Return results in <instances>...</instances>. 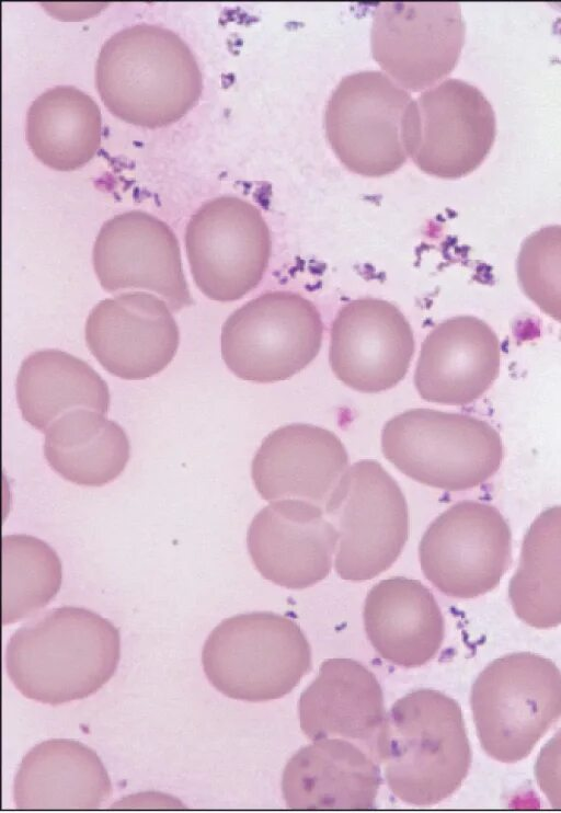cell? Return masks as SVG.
Masks as SVG:
<instances>
[{
	"instance_id": "cell-1",
	"label": "cell",
	"mask_w": 561,
	"mask_h": 813,
	"mask_svg": "<svg viewBox=\"0 0 561 813\" xmlns=\"http://www.w3.org/2000/svg\"><path fill=\"white\" fill-rule=\"evenodd\" d=\"M119 657V631L110 620L62 606L18 629L4 663L23 696L56 706L96 692L114 675Z\"/></svg>"
},
{
	"instance_id": "cell-7",
	"label": "cell",
	"mask_w": 561,
	"mask_h": 813,
	"mask_svg": "<svg viewBox=\"0 0 561 813\" xmlns=\"http://www.w3.org/2000/svg\"><path fill=\"white\" fill-rule=\"evenodd\" d=\"M324 513L339 533L334 568L346 581H367L387 571L409 538L405 496L376 460H359L347 468Z\"/></svg>"
},
{
	"instance_id": "cell-14",
	"label": "cell",
	"mask_w": 561,
	"mask_h": 813,
	"mask_svg": "<svg viewBox=\"0 0 561 813\" xmlns=\"http://www.w3.org/2000/svg\"><path fill=\"white\" fill-rule=\"evenodd\" d=\"M92 261L108 293L152 290L172 311L193 305L178 238L164 221L148 213L129 210L106 220L95 239Z\"/></svg>"
},
{
	"instance_id": "cell-24",
	"label": "cell",
	"mask_w": 561,
	"mask_h": 813,
	"mask_svg": "<svg viewBox=\"0 0 561 813\" xmlns=\"http://www.w3.org/2000/svg\"><path fill=\"white\" fill-rule=\"evenodd\" d=\"M16 399L22 417L41 432L69 411L90 409L106 414L110 409L108 387L101 376L59 350L37 351L22 362Z\"/></svg>"
},
{
	"instance_id": "cell-17",
	"label": "cell",
	"mask_w": 561,
	"mask_h": 813,
	"mask_svg": "<svg viewBox=\"0 0 561 813\" xmlns=\"http://www.w3.org/2000/svg\"><path fill=\"white\" fill-rule=\"evenodd\" d=\"M339 533L320 505L298 499L271 502L252 519L248 551L259 573L276 585L304 589L324 580Z\"/></svg>"
},
{
	"instance_id": "cell-22",
	"label": "cell",
	"mask_w": 561,
	"mask_h": 813,
	"mask_svg": "<svg viewBox=\"0 0 561 813\" xmlns=\"http://www.w3.org/2000/svg\"><path fill=\"white\" fill-rule=\"evenodd\" d=\"M110 776L87 745L47 740L22 759L13 785L20 810H96L112 795Z\"/></svg>"
},
{
	"instance_id": "cell-23",
	"label": "cell",
	"mask_w": 561,
	"mask_h": 813,
	"mask_svg": "<svg viewBox=\"0 0 561 813\" xmlns=\"http://www.w3.org/2000/svg\"><path fill=\"white\" fill-rule=\"evenodd\" d=\"M300 728L313 740L343 736L369 741L385 718L376 676L351 659L325 660L298 701Z\"/></svg>"
},
{
	"instance_id": "cell-2",
	"label": "cell",
	"mask_w": 561,
	"mask_h": 813,
	"mask_svg": "<svg viewBox=\"0 0 561 813\" xmlns=\"http://www.w3.org/2000/svg\"><path fill=\"white\" fill-rule=\"evenodd\" d=\"M376 753L392 793L408 804H436L468 775L471 748L458 702L422 688L397 700L385 714Z\"/></svg>"
},
{
	"instance_id": "cell-11",
	"label": "cell",
	"mask_w": 561,
	"mask_h": 813,
	"mask_svg": "<svg viewBox=\"0 0 561 813\" xmlns=\"http://www.w3.org/2000/svg\"><path fill=\"white\" fill-rule=\"evenodd\" d=\"M422 572L440 593L471 599L494 589L512 561V531L491 504L461 501L438 515L424 533Z\"/></svg>"
},
{
	"instance_id": "cell-30",
	"label": "cell",
	"mask_w": 561,
	"mask_h": 813,
	"mask_svg": "<svg viewBox=\"0 0 561 813\" xmlns=\"http://www.w3.org/2000/svg\"><path fill=\"white\" fill-rule=\"evenodd\" d=\"M535 778L550 806L561 810V729L539 752Z\"/></svg>"
},
{
	"instance_id": "cell-12",
	"label": "cell",
	"mask_w": 561,
	"mask_h": 813,
	"mask_svg": "<svg viewBox=\"0 0 561 813\" xmlns=\"http://www.w3.org/2000/svg\"><path fill=\"white\" fill-rule=\"evenodd\" d=\"M496 118L485 95L473 84L448 78L414 100L409 125V156L423 172L459 179L488 157Z\"/></svg>"
},
{
	"instance_id": "cell-8",
	"label": "cell",
	"mask_w": 561,
	"mask_h": 813,
	"mask_svg": "<svg viewBox=\"0 0 561 813\" xmlns=\"http://www.w3.org/2000/svg\"><path fill=\"white\" fill-rule=\"evenodd\" d=\"M323 322L301 295L273 290L234 310L221 328V356L240 379L272 383L287 380L318 355Z\"/></svg>"
},
{
	"instance_id": "cell-26",
	"label": "cell",
	"mask_w": 561,
	"mask_h": 813,
	"mask_svg": "<svg viewBox=\"0 0 561 813\" xmlns=\"http://www.w3.org/2000/svg\"><path fill=\"white\" fill-rule=\"evenodd\" d=\"M101 111L92 96L72 85L39 94L26 116L33 153L50 168L68 171L87 163L101 144Z\"/></svg>"
},
{
	"instance_id": "cell-18",
	"label": "cell",
	"mask_w": 561,
	"mask_h": 813,
	"mask_svg": "<svg viewBox=\"0 0 561 813\" xmlns=\"http://www.w3.org/2000/svg\"><path fill=\"white\" fill-rule=\"evenodd\" d=\"M501 368L496 333L473 316L437 324L422 343L414 385L420 397L443 405H466L480 399Z\"/></svg>"
},
{
	"instance_id": "cell-27",
	"label": "cell",
	"mask_w": 561,
	"mask_h": 813,
	"mask_svg": "<svg viewBox=\"0 0 561 813\" xmlns=\"http://www.w3.org/2000/svg\"><path fill=\"white\" fill-rule=\"evenodd\" d=\"M508 597L515 615L528 626L561 625V505L542 511L528 527Z\"/></svg>"
},
{
	"instance_id": "cell-21",
	"label": "cell",
	"mask_w": 561,
	"mask_h": 813,
	"mask_svg": "<svg viewBox=\"0 0 561 813\" xmlns=\"http://www.w3.org/2000/svg\"><path fill=\"white\" fill-rule=\"evenodd\" d=\"M368 640L386 661L412 668L426 664L439 651L445 620L432 592L403 576L374 585L364 604Z\"/></svg>"
},
{
	"instance_id": "cell-29",
	"label": "cell",
	"mask_w": 561,
	"mask_h": 813,
	"mask_svg": "<svg viewBox=\"0 0 561 813\" xmlns=\"http://www.w3.org/2000/svg\"><path fill=\"white\" fill-rule=\"evenodd\" d=\"M516 273L526 297L561 323V225L542 227L523 241Z\"/></svg>"
},
{
	"instance_id": "cell-15",
	"label": "cell",
	"mask_w": 561,
	"mask_h": 813,
	"mask_svg": "<svg viewBox=\"0 0 561 813\" xmlns=\"http://www.w3.org/2000/svg\"><path fill=\"white\" fill-rule=\"evenodd\" d=\"M414 347L413 330L397 306L358 298L345 304L333 320L329 362L345 386L378 393L405 377Z\"/></svg>"
},
{
	"instance_id": "cell-3",
	"label": "cell",
	"mask_w": 561,
	"mask_h": 813,
	"mask_svg": "<svg viewBox=\"0 0 561 813\" xmlns=\"http://www.w3.org/2000/svg\"><path fill=\"white\" fill-rule=\"evenodd\" d=\"M95 79L114 115L145 127L180 119L202 92V73L188 45L173 31L147 23L119 30L103 44Z\"/></svg>"
},
{
	"instance_id": "cell-5",
	"label": "cell",
	"mask_w": 561,
	"mask_h": 813,
	"mask_svg": "<svg viewBox=\"0 0 561 813\" xmlns=\"http://www.w3.org/2000/svg\"><path fill=\"white\" fill-rule=\"evenodd\" d=\"M202 664L225 696L267 701L289 694L311 669V648L288 617L254 611L222 620L208 635Z\"/></svg>"
},
{
	"instance_id": "cell-25",
	"label": "cell",
	"mask_w": 561,
	"mask_h": 813,
	"mask_svg": "<svg viewBox=\"0 0 561 813\" xmlns=\"http://www.w3.org/2000/svg\"><path fill=\"white\" fill-rule=\"evenodd\" d=\"M44 455L65 480L102 486L125 469L130 446L125 431L96 411L76 409L57 419L45 432Z\"/></svg>"
},
{
	"instance_id": "cell-13",
	"label": "cell",
	"mask_w": 561,
	"mask_h": 813,
	"mask_svg": "<svg viewBox=\"0 0 561 813\" xmlns=\"http://www.w3.org/2000/svg\"><path fill=\"white\" fill-rule=\"evenodd\" d=\"M466 25L458 3L389 2L373 16L374 59L405 90H427L456 67Z\"/></svg>"
},
{
	"instance_id": "cell-28",
	"label": "cell",
	"mask_w": 561,
	"mask_h": 813,
	"mask_svg": "<svg viewBox=\"0 0 561 813\" xmlns=\"http://www.w3.org/2000/svg\"><path fill=\"white\" fill-rule=\"evenodd\" d=\"M2 623L9 625L45 607L59 592L61 561L45 541L28 535L2 538Z\"/></svg>"
},
{
	"instance_id": "cell-4",
	"label": "cell",
	"mask_w": 561,
	"mask_h": 813,
	"mask_svg": "<svg viewBox=\"0 0 561 813\" xmlns=\"http://www.w3.org/2000/svg\"><path fill=\"white\" fill-rule=\"evenodd\" d=\"M381 450L409 478L451 492L483 484L504 459L502 437L486 421L425 408L390 419L381 432Z\"/></svg>"
},
{
	"instance_id": "cell-9",
	"label": "cell",
	"mask_w": 561,
	"mask_h": 813,
	"mask_svg": "<svg viewBox=\"0 0 561 813\" xmlns=\"http://www.w3.org/2000/svg\"><path fill=\"white\" fill-rule=\"evenodd\" d=\"M413 102L385 72L364 70L344 77L324 113L328 141L343 165L365 176L398 170L410 157Z\"/></svg>"
},
{
	"instance_id": "cell-10",
	"label": "cell",
	"mask_w": 561,
	"mask_h": 813,
	"mask_svg": "<svg viewBox=\"0 0 561 813\" xmlns=\"http://www.w3.org/2000/svg\"><path fill=\"white\" fill-rule=\"evenodd\" d=\"M186 255L198 289L209 299L239 300L262 280L272 240L260 209L232 195L215 197L191 217Z\"/></svg>"
},
{
	"instance_id": "cell-20",
	"label": "cell",
	"mask_w": 561,
	"mask_h": 813,
	"mask_svg": "<svg viewBox=\"0 0 561 813\" xmlns=\"http://www.w3.org/2000/svg\"><path fill=\"white\" fill-rule=\"evenodd\" d=\"M380 783L379 767L358 746L322 738L290 757L282 792L291 810H371Z\"/></svg>"
},
{
	"instance_id": "cell-19",
	"label": "cell",
	"mask_w": 561,
	"mask_h": 813,
	"mask_svg": "<svg viewBox=\"0 0 561 813\" xmlns=\"http://www.w3.org/2000/svg\"><path fill=\"white\" fill-rule=\"evenodd\" d=\"M348 468V454L333 432L294 423L271 432L256 450L251 477L265 501L298 499L324 508Z\"/></svg>"
},
{
	"instance_id": "cell-16",
	"label": "cell",
	"mask_w": 561,
	"mask_h": 813,
	"mask_svg": "<svg viewBox=\"0 0 561 813\" xmlns=\"http://www.w3.org/2000/svg\"><path fill=\"white\" fill-rule=\"evenodd\" d=\"M169 309L163 300L142 291L103 299L87 319V345L101 366L116 377H152L171 363L180 342Z\"/></svg>"
},
{
	"instance_id": "cell-6",
	"label": "cell",
	"mask_w": 561,
	"mask_h": 813,
	"mask_svg": "<svg viewBox=\"0 0 561 813\" xmlns=\"http://www.w3.org/2000/svg\"><path fill=\"white\" fill-rule=\"evenodd\" d=\"M470 703L484 752L501 763L519 762L561 718V672L538 654L504 655L477 677Z\"/></svg>"
}]
</instances>
